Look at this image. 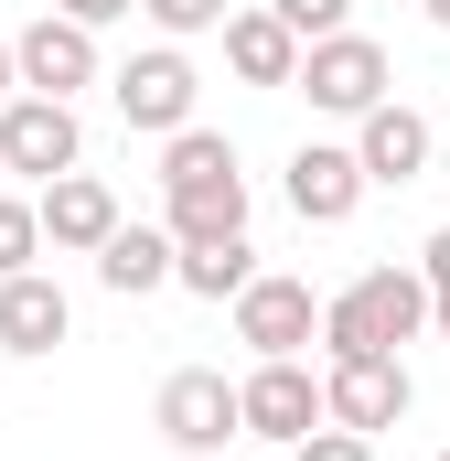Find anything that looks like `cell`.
Instances as JSON below:
<instances>
[{
  "mask_svg": "<svg viewBox=\"0 0 450 461\" xmlns=\"http://www.w3.org/2000/svg\"><path fill=\"white\" fill-rule=\"evenodd\" d=\"M429 312H440L429 268H364L354 290L322 301V354H397L429 333Z\"/></svg>",
  "mask_w": 450,
  "mask_h": 461,
  "instance_id": "obj_1",
  "label": "cell"
},
{
  "mask_svg": "<svg viewBox=\"0 0 450 461\" xmlns=\"http://www.w3.org/2000/svg\"><path fill=\"white\" fill-rule=\"evenodd\" d=\"M86 161V118H76V97H11L0 108V172H22V183H65Z\"/></svg>",
  "mask_w": 450,
  "mask_h": 461,
  "instance_id": "obj_2",
  "label": "cell"
},
{
  "mask_svg": "<svg viewBox=\"0 0 450 461\" xmlns=\"http://www.w3.org/2000/svg\"><path fill=\"white\" fill-rule=\"evenodd\" d=\"M236 344L257 354V365H279V354H311V333H322V301H311V279H290V268H257L236 301Z\"/></svg>",
  "mask_w": 450,
  "mask_h": 461,
  "instance_id": "obj_3",
  "label": "cell"
},
{
  "mask_svg": "<svg viewBox=\"0 0 450 461\" xmlns=\"http://www.w3.org/2000/svg\"><path fill=\"white\" fill-rule=\"evenodd\" d=\"M161 440L172 451H225V440H247V386H225V365H183V375H161Z\"/></svg>",
  "mask_w": 450,
  "mask_h": 461,
  "instance_id": "obj_4",
  "label": "cell"
},
{
  "mask_svg": "<svg viewBox=\"0 0 450 461\" xmlns=\"http://www.w3.org/2000/svg\"><path fill=\"white\" fill-rule=\"evenodd\" d=\"M386 86H397V65H386V43H375V32H333V43H311V54H301V97H311L322 118L386 108Z\"/></svg>",
  "mask_w": 450,
  "mask_h": 461,
  "instance_id": "obj_5",
  "label": "cell"
},
{
  "mask_svg": "<svg viewBox=\"0 0 450 461\" xmlns=\"http://www.w3.org/2000/svg\"><path fill=\"white\" fill-rule=\"evenodd\" d=\"M247 386V440H279V451H301L322 419H333V386L301 365V354H279V365H257V375H236Z\"/></svg>",
  "mask_w": 450,
  "mask_h": 461,
  "instance_id": "obj_6",
  "label": "cell"
},
{
  "mask_svg": "<svg viewBox=\"0 0 450 461\" xmlns=\"http://www.w3.org/2000/svg\"><path fill=\"white\" fill-rule=\"evenodd\" d=\"M108 86H118V118H129V129H150V140H172V129H194V97H204V76H194V65H183L172 43H150V54H129V65H118Z\"/></svg>",
  "mask_w": 450,
  "mask_h": 461,
  "instance_id": "obj_7",
  "label": "cell"
},
{
  "mask_svg": "<svg viewBox=\"0 0 450 461\" xmlns=\"http://www.w3.org/2000/svg\"><path fill=\"white\" fill-rule=\"evenodd\" d=\"M354 161H364V183H429V161H440V129L408 108V97H386V108L354 118Z\"/></svg>",
  "mask_w": 450,
  "mask_h": 461,
  "instance_id": "obj_8",
  "label": "cell"
},
{
  "mask_svg": "<svg viewBox=\"0 0 450 461\" xmlns=\"http://www.w3.org/2000/svg\"><path fill=\"white\" fill-rule=\"evenodd\" d=\"M364 194H375V183H364L354 140H301V150H290V215H301V226H343Z\"/></svg>",
  "mask_w": 450,
  "mask_h": 461,
  "instance_id": "obj_9",
  "label": "cell"
},
{
  "mask_svg": "<svg viewBox=\"0 0 450 461\" xmlns=\"http://www.w3.org/2000/svg\"><path fill=\"white\" fill-rule=\"evenodd\" d=\"M322 386H333V419H343V429H364V440L408 419V365H397V354H333Z\"/></svg>",
  "mask_w": 450,
  "mask_h": 461,
  "instance_id": "obj_10",
  "label": "cell"
},
{
  "mask_svg": "<svg viewBox=\"0 0 450 461\" xmlns=\"http://www.w3.org/2000/svg\"><path fill=\"white\" fill-rule=\"evenodd\" d=\"M11 54H22V86H32V97H76V86H97V32L65 22V11H43L32 32H11Z\"/></svg>",
  "mask_w": 450,
  "mask_h": 461,
  "instance_id": "obj_11",
  "label": "cell"
},
{
  "mask_svg": "<svg viewBox=\"0 0 450 461\" xmlns=\"http://www.w3.org/2000/svg\"><path fill=\"white\" fill-rule=\"evenodd\" d=\"M32 204H43V236H54L65 258H97V247L129 226V215H118V194L97 183V172H65V183H43Z\"/></svg>",
  "mask_w": 450,
  "mask_h": 461,
  "instance_id": "obj_12",
  "label": "cell"
},
{
  "mask_svg": "<svg viewBox=\"0 0 450 461\" xmlns=\"http://www.w3.org/2000/svg\"><path fill=\"white\" fill-rule=\"evenodd\" d=\"M76 333V301L43 279V268H22V279H0V354H54Z\"/></svg>",
  "mask_w": 450,
  "mask_h": 461,
  "instance_id": "obj_13",
  "label": "cell"
},
{
  "mask_svg": "<svg viewBox=\"0 0 450 461\" xmlns=\"http://www.w3.org/2000/svg\"><path fill=\"white\" fill-rule=\"evenodd\" d=\"M301 54H311V43H301V32H290V22H279L268 0L225 22V65H236L247 86H301Z\"/></svg>",
  "mask_w": 450,
  "mask_h": 461,
  "instance_id": "obj_14",
  "label": "cell"
},
{
  "mask_svg": "<svg viewBox=\"0 0 450 461\" xmlns=\"http://www.w3.org/2000/svg\"><path fill=\"white\" fill-rule=\"evenodd\" d=\"M97 279H108L118 301H140V290L183 279V236H172V226H118L108 247H97Z\"/></svg>",
  "mask_w": 450,
  "mask_h": 461,
  "instance_id": "obj_15",
  "label": "cell"
},
{
  "mask_svg": "<svg viewBox=\"0 0 450 461\" xmlns=\"http://www.w3.org/2000/svg\"><path fill=\"white\" fill-rule=\"evenodd\" d=\"M161 226L183 236V247H204V236H247V172H225V183H183Z\"/></svg>",
  "mask_w": 450,
  "mask_h": 461,
  "instance_id": "obj_16",
  "label": "cell"
},
{
  "mask_svg": "<svg viewBox=\"0 0 450 461\" xmlns=\"http://www.w3.org/2000/svg\"><path fill=\"white\" fill-rule=\"evenodd\" d=\"M225 172H236V140H225V129H204V118L161 140V194H183V183H225Z\"/></svg>",
  "mask_w": 450,
  "mask_h": 461,
  "instance_id": "obj_17",
  "label": "cell"
},
{
  "mask_svg": "<svg viewBox=\"0 0 450 461\" xmlns=\"http://www.w3.org/2000/svg\"><path fill=\"white\" fill-rule=\"evenodd\" d=\"M247 279H257V247H247V236H204V247H183V290H194V301H236Z\"/></svg>",
  "mask_w": 450,
  "mask_h": 461,
  "instance_id": "obj_18",
  "label": "cell"
},
{
  "mask_svg": "<svg viewBox=\"0 0 450 461\" xmlns=\"http://www.w3.org/2000/svg\"><path fill=\"white\" fill-rule=\"evenodd\" d=\"M32 247H43V204L0 194V279H22V268H32Z\"/></svg>",
  "mask_w": 450,
  "mask_h": 461,
  "instance_id": "obj_19",
  "label": "cell"
},
{
  "mask_svg": "<svg viewBox=\"0 0 450 461\" xmlns=\"http://www.w3.org/2000/svg\"><path fill=\"white\" fill-rule=\"evenodd\" d=\"M301 43H333V32H354V0H268Z\"/></svg>",
  "mask_w": 450,
  "mask_h": 461,
  "instance_id": "obj_20",
  "label": "cell"
},
{
  "mask_svg": "<svg viewBox=\"0 0 450 461\" xmlns=\"http://www.w3.org/2000/svg\"><path fill=\"white\" fill-rule=\"evenodd\" d=\"M140 11H150V22H161L172 43H183V32H225V22H236L225 0H140Z\"/></svg>",
  "mask_w": 450,
  "mask_h": 461,
  "instance_id": "obj_21",
  "label": "cell"
},
{
  "mask_svg": "<svg viewBox=\"0 0 450 461\" xmlns=\"http://www.w3.org/2000/svg\"><path fill=\"white\" fill-rule=\"evenodd\" d=\"M290 461H375V440H364V429H343V419H322V429H311Z\"/></svg>",
  "mask_w": 450,
  "mask_h": 461,
  "instance_id": "obj_22",
  "label": "cell"
},
{
  "mask_svg": "<svg viewBox=\"0 0 450 461\" xmlns=\"http://www.w3.org/2000/svg\"><path fill=\"white\" fill-rule=\"evenodd\" d=\"M54 11H65V22H86V32H108V22H129L140 0H54Z\"/></svg>",
  "mask_w": 450,
  "mask_h": 461,
  "instance_id": "obj_23",
  "label": "cell"
},
{
  "mask_svg": "<svg viewBox=\"0 0 450 461\" xmlns=\"http://www.w3.org/2000/svg\"><path fill=\"white\" fill-rule=\"evenodd\" d=\"M418 268H429V290H450V226L429 236V247H418Z\"/></svg>",
  "mask_w": 450,
  "mask_h": 461,
  "instance_id": "obj_24",
  "label": "cell"
},
{
  "mask_svg": "<svg viewBox=\"0 0 450 461\" xmlns=\"http://www.w3.org/2000/svg\"><path fill=\"white\" fill-rule=\"evenodd\" d=\"M11 97H22V54L0 43V108H11Z\"/></svg>",
  "mask_w": 450,
  "mask_h": 461,
  "instance_id": "obj_25",
  "label": "cell"
},
{
  "mask_svg": "<svg viewBox=\"0 0 450 461\" xmlns=\"http://www.w3.org/2000/svg\"><path fill=\"white\" fill-rule=\"evenodd\" d=\"M429 333H440V344H450V290H440V312H429Z\"/></svg>",
  "mask_w": 450,
  "mask_h": 461,
  "instance_id": "obj_26",
  "label": "cell"
},
{
  "mask_svg": "<svg viewBox=\"0 0 450 461\" xmlns=\"http://www.w3.org/2000/svg\"><path fill=\"white\" fill-rule=\"evenodd\" d=\"M429 22H440V32H450V0H429Z\"/></svg>",
  "mask_w": 450,
  "mask_h": 461,
  "instance_id": "obj_27",
  "label": "cell"
},
{
  "mask_svg": "<svg viewBox=\"0 0 450 461\" xmlns=\"http://www.w3.org/2000/svg\"><path fill=\"white\" fill-rule=\"evenodd\" d=\"M440 461H450V451H440Z\"/></svg>",
  "mask_w": 450,
  "mask_h": 461,
  "instance_id": "obj_28",
  "label": "cell"
}]
</instances>
